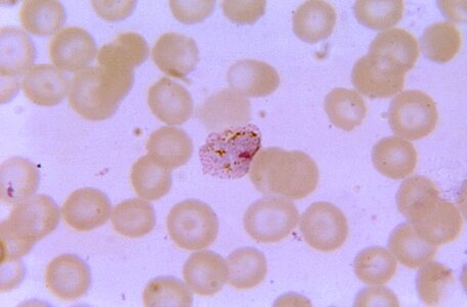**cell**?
Returning a JSON list of instances; mask_svg holds the SVG:
<instances>
[{
	"label": "cell",
	"mask_w": 467,
	"mask_h": 307,
	"mask_svg": "<svg viewBox=\"0 0 467 307\" xmlns=\"http://www.w3.org/2000/svg\"><path fill=\"white\" fill-rule=\"evenodd\" d=\"M249 172L258 192L288 200L310 196L320 178L318 166L310 156L275 147L258 152Z\"/></svg>",
	"instance_id": "cell-1"
},
{
	"label": "cell",
	"mask_w": 467,
	"mask_h": 307,
	"mask_svg": "<svg viewBox=\"0 0 467 307\" xmlns=\"http://www.w3.org/2000/svg\"><path fill=\"white\" fill-rule=\"evenodd\" d=\"M133 82V70L93 66L75 74L71 79L69 104L75 112L88 121L109 119L130 94Z\"/></svg>",
	"instance_id": "cell-2"
},
{
	"label": "cell",
	"mask_w": 467,
	"mask_h": 307,
	"mask_svg": "<svg viewBox=\"0 0 467 307\" xmlns=\"http://www.w3.org/2000/svg\"><path fill=\"white\" fill-rule=\"evenodd\" d=\"M60 222V210L51 197L33 196L15 206L0 226L2 270L20 268V259L40 240L51 234Z\"/></svg>",
	"instance_id": "cell-3"
},
{
	"label": "cell",
	"mask_w": 467,
	"mask_h": 307,
	"mask_svg": "<svg viewBox=\"0 0 467 307\" xmlns=\"http://www.w3.org/2000/svg\"><path fill=\"white\" fill-rule=\"evenodd\" d=\"M261 148L262 132L254 124L216 131L200 148V162L208 176L239 179L250 171Z\"/></svg>",
	"instance_id": "cell-4"
},
{
	"label": "cell",
	"mask_w": 467,
	"mask_h": 307,
	"mask_svg": "<svg viewBox=\"0 0 467 307\" xmlns=\"http://www.w3.org/2000/svg\"><path fill=\"white\" fill-rule=\"evenodd\" d=\"M427 242L441 246L453 242L461 235L463 220L457 207L441 199L432 187L401 212Z\"/></svg>",
	"instance_id": "cell-5"
},
{
	"label": "cell",
	"mask_w": 467,
	"mask_h": 307,
	"mask_svg": "<svg viewBox=\"0 0 467 307\" xmlns=\"http://www.w3.org/2000/svg\"><path fill=\"white\" fill-rule=\"evenodd\" d=\"M166 225L173 242L189 251L213 245L220 229L218 215L212 207L195 199L173 206Z\"/></svg>",
	"instance_id": "cell-6"
},
{
	"label": "cell",
	"mask_w": 467,
	"mask_h": 307,
	"mask_svg": "<svg viewBox=\"0 0 467 307\" xmlns=\"http://www.w3.org/2000/svg\"><path fill=\"white\" fill-rule=\"evenodd\" d=\"M299 220L296 206L285 198L260 199L244 215V229L257 242L271 244L288 237Z\"/></svg>",
	"instance_id": "cell-7"
},
{
	"label": "cell",
	"mask_w": 467,
	"mask_h": 307,
	"mask_svg": "<svg viewBox=\"0 0 467 307\" xmlns=\"http://www.w3.org/2000/svg\"><path fill=\"white\" fill-rule=\"evenodd\" d=\"M439 120L437 105L420 90H407L391 101L389 123L397 137L419 140L436 129Z\"/></svg>",
	"instance_id": "cell-8"
},
{
	"label": "cell",
	"mask_w": 467,
	"mask_h": 307,
	"mask_svg": "<svg viewBox=\"0 0 467 307\" xmlns=\"http://www.w3.org/2000/svg\"><path fill=\"white\" fill-rule=\"evenodd\" d=\"M300 231L306 242L321 252H333L343 247L348 237L347 218L336 205L312 204L300 219Z\"/></svg>",
	"instance_id": "cell-9"
},
{
	"label": "cell",
	"mask_w": 467,
	"mask_h": 307,
	"mask_svg": "<svg viewBox=\"0 0 467 307\" xmlns=\"http://www.w3.org/2000/svg\"><path fill=\"white\" fill-rule=\"evenodd\" d=\"M406 72L380 57L365 56L358 60L352 81L358 93L369 98H387L402 91Z\"/></svg>",
	"instance_id": "cell-10"
},
{
	"label": "cell",
	"mask_w": 467,
	"mask_h": 307,
	"mask_svg": "<svg viewBox=\"0 0 467 307\" xmlns=\"http://www.w3.org/2000/svg\"><path fill=\"white\" fill-rule=\"evenodd\" d=\"M36 49L26 32L16 27L0 31V76L2 88L18 90L19 79L26 76L36 62ZM15 95V93H14Z\"/></svg>",
	"instance_id": "cell-11"
},
{
	"label": "cell",
	"mask_w": 467,
	"mask_h": 307,
	"mask_svg": "<svg viewBox=\"0 0 467 307\" xmlns=\"http://www.w3.org/2000/svg\"><path fill=\"white\" fill-rule=\"evenodd\" d=\"M90 284L89 267L78 255L63 254L47 265L46 285L58 300L77 301L88 293Z\"/></svg>",
	"instance_id": "cell-12"
},
{
	"label": "cell",
	"mask_w": 467,
	"mask_h": 307,
	"mask_svg": "<svg viewBox=\"0 0 467 307\" xmlns=\"http://www.w3.org/2000/svg\"><path fill=\"white\" fill-rule=\"evenodd\" d=\"M197 118L208 130L247 126L252 119V105L244 95L234 89H224L208 97L198 107Z\"/></svg>",
	"instance_id": "cell-13"
},
{
	"label": "cell",
	"mask_w": 467,
	"mask_h": 307,
	"mask_svg": "<svg viewBox=\"0 0 467 307\" xmlns=\"http://www.w3.org/2000/svg\"><path fill=\"white\" fill-rule=\"evenodd\" d=\"M97 44L89 33L79 27L64 28L49 43V56L57 69L78 73L88 68L97 55Z\"/></svg>",
	"instance_id": "cell-14"
},
{
	"label": "cell",
	"mask_w": 467,
	"mask_h": 307,
	"mask_svg": "<svg viewBox=\"0 0 467 307\" xmlns=\"http://www.w3.org/2000/svg\"><path fill=\"white\" fill-rule=\"evenodd\" d=\"M112 204L101 190L83 188L75 190L63 205L62 217L70 228L89 231L105 225L112 212Z\"/></svg>",
	"instance_id": "cell-15"
},
{
	"label": "cell",
	"mask_w": 467,
	"mask_h": 307,
	"mask_svg": "<svg viewBox=\"0 0 467 307\" xmlns=\"http://www.w3.org/2000/svg\"><path fill=\"white\" fill-rule=\"evenodd\" d=\"M152 59L166 76L187 80L199 63V49L194 39L180 33H165L156 41Z\"/></svg>",
	"instance_id": "cell-16"
},
{
	"label": "cell",
	"mask_w": 467,
	"mask_h": 307,
	"mask_svg": "<svg viewBox=\"0 0 467 307\" xmlns=\"http://www.w3.org/2000/svg\"><path fill=\"white\" fill-rule=\"evenodd\" d=\"M148 105L156 118L169 126H181L194 112L193 98L188 89L168 77L150 87Z\"/></svg>",
	"instance_id": "cell-17"
},
{
	"label": "cell",
	"mask_w": 467,
	"mask_h": 307,
	"mask_svg": "<svg viewBox=\"0 0 467 307\" xmlns=\"http://www.w3.org/2000/svg\"><path fill=\"white\" fill-rule=\"evenodd\" d=\"M182 276L192 292L212 296L219 293L227 283V261L213 251L196 252L189 257Z\"/></svg>",
	"instance_id": "cell-18"
},
{
	"label": "cell",
	"mask_w": 467,
	"mask_h": 307,
	"mask_svg": "<svg viewBox=\"0 0 467 307\" xmlns=\"http://www.w3.org/2000/svg\"><path fill=\"white\" fill-rule=\"evenodd\" d=\"M231 89L250 97H265L276 91L280 77L271 65L255 60L234 64L227 74Z\"/></svg>",
	"instance_id": "cell-19"
},
{
	"label": "cell",
	"mask_w": 467,
	"mask_h": 307,
	"mask_svg": "<svg viewBox=\"0 0 467 307\" xmlns=\"http://www.w3.org/2000/svg\"><path fill=\"white\" fill-rule=\"evenodd\" d=\"M22 89L29 101L37 106L60 104L69 89L66 74L48 64L33 66L22 80Z\"/></svg>",
	"instance_id": "cell-20"
},
{
	"label": "cell",
	"mask_w": 467,
	"mask_h": 307,
	"mask_svg": "<svg viewBox=\"0 0 467 307\" xmlns=\"http://www.w3.org/2000/svg\"><path fill=\"white\" fill-rule=\"evenodd\" d=\"M40 182V171L35 163L15 157L0 168V199L8 205H16L35 196Z\"/></svg>",
	"instance_id": "cell-21"
},
{
	"label": "cell",
	"mask_w": 467,
	"mask_h": 307,
	"mask_svg": "<svg viewBox=\"0 0 467 307\" xmlns=\"http://www.w3.org/2000/svg\"><path fill=\"white\" fill-rule=\"evenodd\" d=\"M374 168L391 179H403L414 172L419 157L407 139L389 137L379 140L372 150Z\"/></svg>",
	"instance_id": "cell-22"
},
{
	"label": "cell",
	"mask_w": 467,
	"mask_h": 307,
	"mask_svg": "<svg viewBox=\"0 0 467 307\" xmlns=\"http://www.w3.org/2000/svg\"><path fill=\"white\" fill-rule=\"evenodd\" d=\"M146 148L150 155L171 170L187 164L194 151L193 142L187 132L170 127L152 132Z\"/></svg>",
	"instance_id": "cell-23"
},
{
	"label": "cell",
	"mask_w": 467,
	"mask_h": 307,
	"mask_svg": "<svg viewBox=\"0 0 467 307\" xmlns=\"http://www.w3.org/2000/svg\"><path fill=\"white\" fill-rule=\"evenodd\" d=\"M336 25L335 7L319 0L300 5L294 15L295 35L307 44H317L327 39Z\"/></svg>",
	"instance_id": "cell-24"
},
{
	"label": "cell",
	"mask_w": 467,
	"mask_h": 307,
	"mask_svg": "<svg viewBox=\"0 0 467 307\" xmlns=\"http://www.w3.org/2000/svg\"><path fill=\"white\" fill-rule=\"evenodd\" d=\"M369 55L394 64L407 73L419 60L420 48L411 33L396 28L379 33L372 41Z\"/></svg>",
	"instance_id": "cell-25"
},
{
	"label": "cell",
	"mask_w": 467,
	"mask_h": 307,
	"mask_svg": "<svg viewBox=\"0 0 467 307\" xmlns=\"http://www.w3.org/2000/svg\"><path fill=\"white\" fill-rule=\"evenodd\" d=\"M149 46L135 32H124L112 43L103 46L98 53L99 66L133 70L147 61Z\"/></svg>",
	"instance_id": "cell-26"
},
{
	"label": "cell",
	"mask_w": 467,
	"mask_h": 307,
	"mask_svg": "<svg viewBox=\"0 0 467 307\" xmlns=\"http://www.w3.org/2000/svg\"><path fill=\"white\" fill-rule=\"evenodd\" d=\"M130 179L137 195L149 201L160 200L170 193L172 186L171 170L150 154L132 165Z\"/></svg>",
	"instance_id": "cell-27"
},
{
	"label": "cell",
	"mask_w": 467,
	"mask_h": 307,
	"mask_svg": "<svg viewBox=\"0 0 467 307\" xmlns=\"http://www.w3.org/2000/svg\"><path fill=\"white\" fill-rule=\"evenodd\" d=\"M389 247L400 263L413 270L435 259L438 252V246L423 240L409 222L391 232Z\"/></svg>",
	"instance_id": "cell-28"
},
{
	"label": "cell",
	"mask_w": 467,
	"mask_h": 307,
	"mask_svg": "<svg viewBox=\"0 0 467 307\" xmlns=\"http://www.w3.org/2000/svg\"><path fill=\"white\" fill-rule=\"evenodd\" d=\"M112 226L119 235L138 239L147 236L156 225L154 207L143 199H130L115 207Z\"/></svg>",
	"instance_id": "cell-29"
},
{
	"label": "cell",
	"mask_w": 467,
	"mask_h": 307,
	"mask_svg": "<svg viewBox=\"0 0 467 307\" xmlns=\"http://www.w3.org/2000/svg\"><path fill=\"white\" fill-rule=\"evenodd\" d=\"M65 7L56 0H27L20 11L22 27L36 36H52L64 26Z\"/></svg>",
	"instance_id": "cell-30"
},
{
	"label": "cell",
	"mask_w": 467,
	"mask_h": 307,
	"mask_svg": "<svg viewBox=\"0 0 467 307\" xmlns=\"http://www.w3.org/2000/svg\"><path fill=\"white\" fill-rule=\"evenodd\" d=\"M227 265L229 283L239 290L253 289L260 285L268 272L265 256L252 247L234 251L228 257Z\"/></svg>",
	"instance_id": "cell-31"
},
{
	"label": "cell",
	"mask_w": 467,
	"mask_h": 307,
	"mask_svg": "<svg viewBox=\"0 0 467 307\" xmlns=\"http://www.w3.org/2000/svg\"><path fill=\"white\" fill-rule=\"evenodd\" d=\"M325 111L339 129L352 131L361 126L367 115L364 99L355 90L336 88L325 98Z\"/></svg>",
	"instance_id": "cell-32"
},
{
	"label": "cell",
	"mask_w": 467,
	"mask_h": 307,
	"mask_svg": "<svg viewBox=\"0 0 467 307\" xmlns=\"http://www.w3.org/2000/svg\"><path fill=\"white\" fill-rule=\"evenodd\" d=\"M462 46L461 30L451 22L431 25L420 38L422 54L427 59L439 64L452 61Z\"/></svg>",
	"instance_id": "cell-33"
},
{
	"label": "cell",
	"mask_w": 467,
	"mask_h": 307,
	"mask_svg": "<svg viewBox=\"0 0 467 307\" xmlns=\"http://www.w3.org/2000/svg\"><path fill=\"white\" fill-rule=\"evenodd\" d=\"M354 268L356 276L364 284L382 286L395 277L398 264L387 249L370 247L357 255Z\"/></svg>",
	"instance_id": "cell-34"
},
{
	"label": "cell",
	"mask_w": 467,
	"mask_h": 307,
	"mask_svg": "<svg viewBox=\"0 0 467 307\" xmlns=\"http://www.w3.org/2000/svg\"><path fill=\"white\" fill-rule=\"evenodd\" d=\"M453 283V271L444 264L431 261L421 265L416 277L417 293L428 306H436L443 302Z\"/></svg>",
	"instance_id": "cell-35"
},
{
	"label": "cell",
	"mask_w": 467,
	"mask_h": 307,
	"mask_svg": "<svg viewBox=\"0 0 467 307\" xmlns=\"http://www.w3.org/2000/svg\"><path fill=\"white\" fill-rule=\"evenodd\" d=\"M404 3L402 0L371 2L361 0L355 4V15L363 26L378 31L388 30L402 20Z\"/></svg>",
	"instance_id": "cell-36"
},
{
	"label": "cell",
	"mask_w": 467,
	"mask_h": 307,
	"mask_svg": "<svg viewBox=\"0 0 467 307\" xmlns=\"http://www.w3.org/2000/svg\"><path fill=\"white\" fill-rule=\"evenodd\" d=\"M143 298L148 307H190L193 304L188 287L172 277H158L149 281Z\"/></svg>",
	"instance_id": "cell-37"
},
{
	"label": "cell",
	"mask_w": 467,
	"mask_h": 307,
	"mask_svg": "<svg viewBox=\"0 0 467 307\" xmlns=\"http://www.w3.org/2000/svg\"><path fill=\"white\" fill-rule=\"evenodd\" d=\"M265 2H223L224 15L240 25H252L265 15Z\"/></svg>",
	"instance_id": "cell-38"
},
{
	"label": "cell",
	"mask_w": 467,
	"mask_h": 307,
	"mask_svg": "<svg viewBox=\"0 0 467 307\" xmlns=\"http://www.w3.org/2000/svg\"><path fill=\"white\" fill-rule=\"evenodd\" d=\"M171 13L175 19L182 24H197L210 16L215 2H171Z\"/></svg>",
	"instance_id": "cell-39"
},
{
	"label": "cell",
	"mask_w": 467,
	"mask_h": 307,
	"mask_svg": "<svg viewBox=\"0 0 467 307\" xmlns=\"http://www.w3.org/2000/svg\"><path fill=\"white\" fill-rule=\"evenodd\" d=\"M95 12L102 19L119 22L127 19L135 10L136 2H91Z\"/></svg>",
	"instance_id": "cell-40"
},
{
	"label": "cell",
	"mask_w": 467,
	"mask_h": 307,
	"mask_svg": "<svg viewBox=\"0 0 467 307\" xmlns=\"http://www.w3.org/2000/svg\"><path fill=\"white\" fill-rule=\"evenodd\" d=\"M356 306H399L397 296L391 290L385 287L365 289L358 293Z\"/></svg>",
	"instance_id": "cell-41"
}]
</instances>
